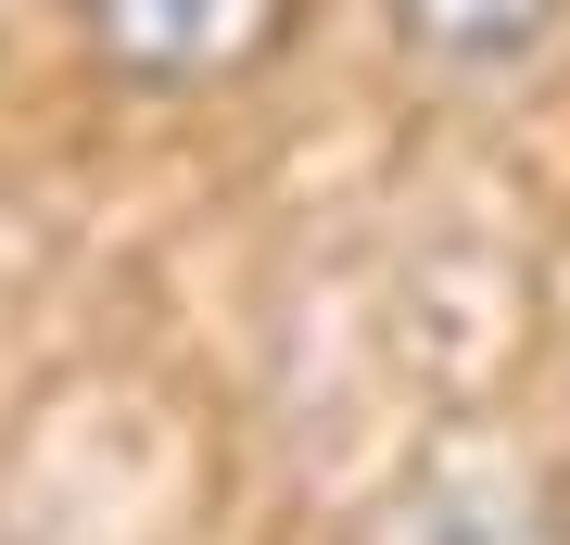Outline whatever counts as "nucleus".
Instances as JSON below:
<instances>
[{
  "instance_id": "2",
  "label": "nucleus",
  "mask_w": 570,
  "mask_h": 545,
  "mask_svg": "<svg viewBox=\"0 0 570 545\" xmlns=\"http://www.w3.org/2000/svg\"><path fill=\"white\" fill-rule=\"evenodd\" d=\"M355 545H570V483L520 445H431Z\"/></svg>"
},
{
  "instance_id": "3",
  "label": "nucleus",
  "mask_w": 570,
  "mask_h": 545,
  "mask_svg": "<svg viewBox=\"0 0 570 545\" xmlns=\"http://www.w3.org/2000/svg\"><path fill=\"white\" fill-rule=\"evenodd\" d=\"M381 39L431 89H520L570 39V0H381Z\"/></svg>"
},
{
  "instance_id": "1",
  "label": "nucleus",
  "mask_w": 570,
  "mask_h": 545,
  "mask_svg": "<svg viewBox=\"0 0 570 545\" xmlns=\"http://www.w3.org/2000/svg\"><path fill=\"white\" fill-rule=\"evenodd\" d=\"M63 13L127 89H242L305 39V0H63Z\"/></svg>"
}]
</instances>
